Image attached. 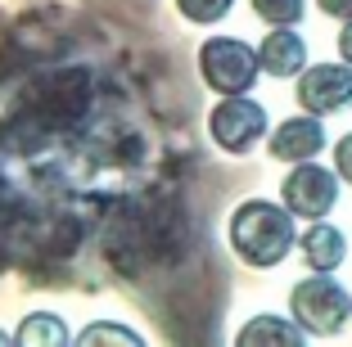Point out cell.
Returning a JSON list of instances; mask_svg holds the SVG:
<instances>
[{"label": "cell", "instance_id": "3957f363", "mask_svg": "<svg viewBox=\"0 0 352 347\" xmlns=\"http://www.w3.org/2000/svg\"><path fill=\"white\" fill-rule=\"evenodd\" d=\"M199 72L217 95H249L253 82L262 77V59L239 36H208L199 45Z\"/></svg>", "mask_w": 352, "mask_h": 347}, {"label": "cell", "instance_id": "7a4b0ae2", "mask_svg": "<svg viewBox=\"0 0 352 347\" xmlns=\"http://www.w3.org/2000/svg\"><path fill=\"white\" fill-rule=\"evenodd\" d=\"M289 316L311 338H334L352 320V293L330 280V271H311V280H298L289 293Z\"/></svg>", "mask_w": 352, "mask_h": 347}, {"label": "cell", "instance_id": "9a60e30c", "mask_svg": "<svg viewBox=\"0 0 352 347\" xmlns=\"http://www.w3.org/2000/svg\"><path fill=\"white\" fill-rule=\"evenodd\" d=\"M334 172H339V176H343V181H348V185H352V131H348V135H343V140H339V144H334Z\"/></svg>", "mask_w": 352, "mask_h": 347}, {"label": "cell", "instance_id": "8fae6325", "mask_svg": "<svg viewBox=\"0 0 352 347\" xmlns=\"http://www.w3.org/2000/svg\"><path fill=\"white\" fill-rule=\"evenodd\" d=\"M249 5L271 27H294V23H302V14H307V0H249Z\"/></svg>", "mask_w": 352, "mask_h": 347}, {"label": "cell", "instance_id": "5bb4252c", "mask_svg": "<svg viewBox=\"0 0 352 347\" xmlns=\"http://www.w3.org/2000/svg\"><path fill=\"white\" fill-rule=\"evenodd\" d=\"M86 343H140V334H131V329H118V325H95V329H86Z\"/></svg>", "mask_w": 352, "mask_h": 347}, {"label": "cell", "instance_id": "9c48e42d", "mask_svg": "<svg viewBox=\"0 0 352 347\" xmlns=\"http://www.w3.org/2000/svg\"><path fill=\"white\" fill-rule=\"evenodd\" d=\"M298 253L307 262V271H339L343 257H348V239H343L339 225H330L321 216V221H311L298 235Z\"/></svg>", "mask_w": 352, "mask_h": 347}, {"label": "cell", "instance_id": "277c9868", "mask_svg": "<svg viewBox=\"0 0 352 347\" xmlns=\"http://www.w3.org/2000/svg\"><path fill=\"white\" fill-rule=\"evenodd\" d=\"M339 181H343L339 172L321 167L316 158H307V163H294V172L285 176L280 199H285V208H289L294 216L321 221V216H330L334 203H339Z\"/></svg>", "mask_w": 352, "mask_h": 347}, {"label": "cell", "instance_id": "6da1fadb", "mask_svg": "<svg viewBox=\"0 0 352 347\" xmlns=\"http://www.w3.org/2000/svg\"><path fill=\"white\" fill-rule=\"evenodd\" d=\"M230 248L244 266L271 271L298 248V230H294V212L271 203V199H244L230 216Z\"/></svg>", "mask_w": 352, "mask_h": 347}, {"label": "cell", "instance_id": "52a82bcc", "mask_svg": "<svg viewBox=\"0 0 352 347\" xmlns=\"http://www.w3.org/2000/svg\"><path fill=\"white\" fill-rule=\"evenodd\" d=\"M271 158L276 163H307V158H321L325 149V126L316 113H302V117H285V122L271 131L267 140Z\"/></svg>", "mask_w": 352, "mask_h": 347}, {"label": "cell", "instance_id": "7c38bea8", "mask_svg": "<svg viewBox=\"0 0 352 347\" xmlns=\"http://www.w3.org/2000/svg\"><path fill=\"white\" fill-rule=\"evenodd\" d=\"M19 343H68V329L59 325V316H28L19 329Z\"/></svg>", "mask_w": 352, "mask_h": 347}, {"label": "cell", "instance_id": "5b68a950", "mask_svg": "<svg viewBox=\"0 0 352 347\" xmlns=\"http://www.w3.org/2000/svg\"><path fill=\"white\" fill-rule=\"evenodd\" d=\"M208 135L226 153H249L267 135V109L258 100H244V95H226L208 113Z\"/></svg>", "mask_w": 352, "mask_h": 347}, {"label": "cell", "instance_id": "ba28073f", "mask_svg": "<svg viewBox=\"0 0 352 347\" xmlns=\"http://www.w3.org/2000/svg\"><path fill=\"white\" fill-rule=\"evenodd\" d=\"M258 59H262V72L267 77H298L307 68V41H302L294 27H271L267 41L258 45Z\"/></svg>", "mask_w": 352, "mask_h": 347}, {"label": "cell", "instance_id": "8992f818", "mask_svg": "<svg viewBox=\"0 0 352 347\" xmlns=\"http://www.w3.org/2000/svg\"><path fill=\"white\" fill-rule=\"evenodd\" d=\"M298 104L316 117L343 113L352 104V63H307L298 72Z\"/></svg>", "mask_w": 352, "mask_h": 347}, {"label": "cell", "instance_id": "e0dca14e", "mask_svg": "<svg viewBox=\"0 0 352 347\" xmlns=\"http://www.w3.org/2000/svg\"><path fill=\"white\" fill-rule=\"evenodd\" d=\"M339 59H343V63H352V19L339 27Z\"/></svg>", "mask_w": 352, "mask_h": 347}, {"label": "cell", "instance_id": "4fadbf2b", "mask_svg": "<svg viewBox=\"0 0 352 347\" xmlns=\"http://www.w3.org/2000/svg\"><path fill=\"white\" fill-rule=\"evenodd\" d=\"M235 0H176V10L186 14L190 23H221L230 14Z\"/></svg>", "mask_w": 352, "mask_h": 347}, {"label": "cell", "instance_id": "2e32d148", "mask_svg": "<svg viewBox=\"0 0 352 347\" xmlns=\"http://www.w3.org/2000/svg\"><path fill=\"white\" fill-rule=\"evenodd\" d=\"M316 10L330 14V19H339V23H348L352 19V0H316Z\"/></svg>", "mask_w": 352, "mask_h": 347}, {"label": "cell", "instance_id": "30bf717a", "mask_svg": "<svg viewBox=\"0 0 352 347\" xmlns=\"http://www.w3.org/2000/svg\"><path fill=\"white\" fill-rule=\"evenodd\" d=\"M307 338V329L298 325V320H280V316H253L249 325L239 329V343H302Z\"/></svg>", "mask_w": 352, "mask_h": 347}, {"label": "cell", "instance_id": "ac0fdd59", "mask_svg": "<svg viewBox=\"0 0 352 347\" xmlns=\"http://www.w3.org/2000/svg\"><path fill=\"white\" fill-rule=\"evenodd\" d=\"M5 338H10V334H0V343H5Z\"/></svg>", "mask_w": 352, "mask_h": 347}]
</instances>
